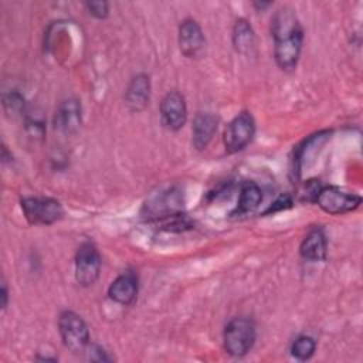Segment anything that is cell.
<instances>
[{"mask_svg":"<svg viewBox=\"0 0 363 363\" xmlns=\"http://www.w3.org/2000/svg\"><path fill=\"white\" fill-rule=\"evenodd\" d=\"M271 34L277 65L285 72L294 71L298 65L303 43V30L294 9L284 6L274 13Z\"/></svg>","mask_w":363,"mask_h":363,"instance_id":"obj_1","label":"cell"},{"mask_svg":"<svg viewBox=\"0 0 363 363\" xmlns=\"http://www.w3.org/2000/svg\"><path fill=\"white\" fill-rule=\"evenodd\" d=\"M257 339L255 323L244 316L233 318L224 328L223 345L224 350L233 357L245 356L254 346Z\"/></svg>","mask_w":363,"mask_h":363,"instance_id":"obj_2","label":"cell"},{"mask_svg":"<svg viewBox=\"0 0 363 363\" xmlns=\"http://www.w3.org/2000/svg\"><path fill=\"white\" fill-rule=\"evenodd\" d=\"M58 332L65 349L74 354L85 353L89 346V330L85 320L72 311H62L58 316Z\"/></svg>","mask_w":363,"mask_h":363,"instance_id":"obj_3","label":"cell"},{"mask_svg":"<svg viewBox=\"0 0 363 363\" xmlns=\"http://www.w3.org/2000/svg\"><path fill=\"white\" fill-rule=\"evenodd\" d=\"M20 206L26 220L33 225H51L64 217L61 203L51 197H24Z\"/></svg>","mask_w":363,"mask_h":363,"instance_id":"obj_4","label":"cell"},{"mask_svg":"<svg viewBox=\"0 0 363 363\" xmlns=\"http://www.w3.org/2000/svg\"><path fill=\"white\" fill-rule=\"evenodd\" d=\"M183 199L182 193L172 187L159 194L152 196L143 206L142 217L147 221H166L172 217L183 214Z\"/></svg>","mask_w":363,"mask_h":363,"instance_id":"obj_5","label":"cell"},{"mask_svg":"<svg viewBox=\"0 0 363 363\" xmlns=\"http://www.w3.org/2000/svg\"><path fill=\"white\" fill-rule=\"evenodd\" d=\"M255 135V121L248 111L235 115L227 125L223 136L224 147L228 155L244 150Z\"/></svg>","mask_w":363,"mask_h":363,"instance_id":"obj_6","label":"cell"},{"mask_svg":"<svg viewBox=\"0 0 363 363\" xmlns=\"http://www.w3.org/2000/svg\"><path fill=\"white\" fill-rule=\"evenodd\" d=\"M320 210L332 216H340L354 211L362 204V197L356 193H349L336 186H322L315 197Z\"/></svg>","mask_w":363,"mask_h":363,"instance_id":"obj_7","label":"cell"},{"mask_svg":"<svg viewBox=\"0 0 363 363\" xmlns=\"http://www.w3.org/2000/svg\"><path fill=\"white\" fill-rule=\"evenodd\" d=\"M101 254L98 248L86 241L79 245L75 252V281L79 286H92L99 278L101 272Z\"/></svg>","mask_w":363,"mask_h":363,"instance_id":"obj_8","label":"cell"},{"mask_svg":"<svg viewBox=\"0 0 363 363\" xmlns=\"http://www.w3.org/2000/svg\"><path fill=\"white\" fill-rule=\"evenodd\" d=\"M160 119L166 129L177 132L187 122V106L184 96L177 91H169L160 101Z\"/></svg>","mask_w":363,"mask_h":363,"instance_id":"obj_9","label":"cell"},{"mask_svg":"<svg viewBox=\"0 0 363 363\" xmlns=\"http://www.w3.org/2000/svg\"><path fill=\"white\" fill-rule=\"evenodd\" d=\"M179 48L187 58H199L206 48V37L200 24L193 18H186L179 26Z\"/></svg>","mask_w":363,"mask_h":363,"instance_id":"obj_10","label":"cell"},{"mask_svg":"<svg viewBox=\"0 0 363 363\" xmlns=\"http://www.w3.org/2000/svg\"><path fill=\"white\" fill-rule=\"evenodd\" d=\"M82 121L81 102L75 98H68L60 102L54 115V129L62 135L75 133Z\"/></svg>","mask_w":363,"mask_h":363,"instance_id":"obj_11","label":"cell"},{"mask_svg":"<svg viewBox=\"0 0 363 363\" xmlns=\"http://www.w3.org/2000/svg\"><path fill=\"white\" fill-rule=\"evenodd\" d=\"M139 279L133 271H125L118 275L108 288V296L111 301L119 305H130L138 295Z\"/></svg>","mask_w":363,"mask_h":363,"instance_id":"obj_12","label":"cell"},{"mask_svg":"<svg viewBox=\"0 0 363 363\" xmlns=\"http://www.w3.org/2000/svg\"><path fill=\"white\" fill-rule=\"evenodd\" d=\"M150 99V78L146 74L135 75L126 91H125V104L130 112L143 111Z\"/></svg>","mask_w":363,"mask_h":363,"instance_id":"obj_13","label":"cell"},{"mask_svg":"<svg viewBox=\"0 0 363 363\" xmlns=\"http://www.w3.org/2000/svg\"><path fill=\"white\" fill-rule=\"evenodd\" d=\"M218 128V118L211 112H199L193 119L191 145L197 150H204L211 142Z\"/></svg>","mask_w":363,"mask_h":363,"instance_id":"obj_14","label":"cell"},{"mask_svg":"<svg viewBox=\"0 0 363 363\" xmlns=\"http://www.w3.org/2000/svg\"><path fill=\"white\" fill-rule=\"evenodd\" d=\"M299 254L308 261H325L328 254V240L322 228L313 227L303 237L299 245Z\"/></svg>","mask_w":363,"mask_h":363,"instance_id":"obj_15","label":"cell"},{"mask_svg":"<svg viewBox=\"0 0 363 363\" xmlns=\"http://www.w3.org/2000/svg\"><path fill=\"white\" fill-rule=\"evenodd\" d=\"M261 201H262L261 187L255 182H244L240 187L238 204L234 213H238L240 216L252 213L258 208Z\"/></svg>","mask_w":363,"mask_h":363,"instance_id":"obj_16","label":"cell"},{"mask_svg":"<svg viewBox=\"0 0 363 363\" xmlns=\"http://www.w3.org/2000/svg\"><path fill=\"white\" fill-rule=\"evenodd\" d=\"M233 45L240 54H248L255 45V33L245 18H238L234 23Z\"/></svg>","mask_w":363,"mask_h":363,"instance_id":"obj_17","label":"cell"},{"mask_svg":"<svg viewBox=\"0 0 363 363\" xmlns=\"http://www.w3.org/2000/svg\"><path fill=\"white\" fill-rule=\"evenodd\" d=\"M316 349V342L308 335L298 336L291 345V354L296 360H309Z\"/></svg>","mask_w":363,"mask_h":363,"instance_id":"obj_18","label":"cell"},{"mask_svg":"<svg viewBox=\"0 0 363 363\" xmlns=\"http://www.w3.org/2000/svg\"><path fill=\"white\" fill-rule=\"evenodd\" d=\"M3 108L9 116H17L24 112V98L17 91L3 94Z\"/></svg>","mask_w":363,"mask_h":363,"instance_id":"obj_19","label":"cell"},{"mask_svg":"<svg viewBox=\"0 0 363 363\" xmlns=\"http://www.w3.org/2000/svg\"><path fill=\"white\" fill-rule=\"evenodd\" d=\"M24 128H26V132L30 138L43 139L44 135H45V123H44V119L40 118V116L27 115Z\"/></svg>","mask_w":363,"mask_h":363,"instance_id":"obj_20","label":"cell"},{"mask_svg":"<svg viewBox=\"0 0 363 363\" xmlns=\"http://www.w3.org/2000/svg\"><path fill=\"white\" fill-rule=\"evenodd\" d=\"M86 11L95 17V18H106L108 14H109V4L104 0H92V1H86L84 3Z\"/></svg>","mask_w":363,"mask_h":363,"instance_id":"obj_21","label":"cell"},{"mask_svg":"<svg viewBox=\"0 0 363 363\" xmlns=\"http://www.w3.org/2000/svg\"><path fill=\"white\" fill-rule=\"evenodd\" d=\"M292 206V200H291V197L289 196H279L274 203H272V206L265 211V213H275V211H279V210H285V208H288V207H291Z\"/></svg>","mask_w":363,"mask_h":363,"instance_id":"obj_22","label":"cell"},{"mask_svg":"<svg viewBox=\"0 0 363 363\" xmlns=\"http://www.w3.org/2000/svg\"><path fill=\"white\" fill-rule=\"evenodd\" d=\"M7 301H9V292H7V286L6 282H1V309L4 311L7 308Z\"/></svg>","mask_w":363,"mask_h":363,"instance_id":"obj_23","label":"cell"},{"mask_svg":"<svg viewBox=\"0 0 363 363\" xmlns=\"http://www.w3.org/2000/svg\"><path fill=\"white\" fill-rule=\"evenodd\" d=\"M271 6V3L269 1H255L254 3V7H257V10H264V9H267V7H269Z\"/></svg>","mask_w":363,"mask_h":363,"instance_id":"obj_24","label":"cell"}]
</instances>
